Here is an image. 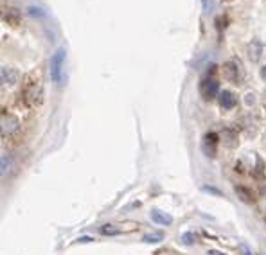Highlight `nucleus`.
Wrapping results in <instances>:
<instances>
[{
    "mask_svg": "<svg viewBox=\"0 0 266 255\" xmlns=\"http://www.w3.org/2000/svg\"><path fill=\"white\" fill-rule=\"evenodd\" d=\"M18 81V72L9 67L0 68V86H11Z\"/></svg>",
    "mask_w": 266,
    "mask_h": 255,
    "instance_id": "obj_5",
    "label": "nucleus"
},
{
    "mask_svg": "<svg viewBox=\"0 0 266 255\" xmlns=\"http://www.w3.org/2000/svg\"><path fill=\"white\" fill-rule=\"evenodd\" d=\"M18 126H20V122L13 113H4L0 117V133H2V136H11L18 130Z\"/></svg>",
    "mask_w": 266,
    "mask_h": 255,
    "instance_id": "obj_4",
    "label": "nucleus"
},
{
    "mask_svg": "<svg viewBox=\"0 0 266 255\" xmlns=\"http://www.w3.org/2000/svg\"><path fill=\"white\" fill-rule=\"evenodd\" d=\"M13 169V158L9 154H0V176L9 174Z\"/></svg>",
    "mask_w": 266,
    "mask_h": 255,
    "instance_id": "obj_11",
    "label": "nucleus"
},
{
    "mask_svg": "<svg viewBox=\"0 0 266 255\" xmlns=\"http://www.w3.org/2000/svg\"><path fill=\"white\" fill-rule=\"evenodd\" d=\"M218 101H219V106L223 108V110H232V108L236 106V95L232 94V92H229V90H223L221 94H219L218 97Z\"/></svg>",
    "mask_w": 266,
    "mask_h": 255,
    "instance_id": "obj_8",
    "label": "nucleus"
},
{
    "mask_svg": "<svg viewBox=\"0 0 266 255\" xmlns=\"http://www.w3.org/2000/svg\"><path fill=\"white\" fill-rule=\"evenodd\" d=\"M151 220L155 221V223H159V225H171L173 223V216H169V214L162 212V210H151Z\"/></svg>",
    "mask_w": 266,
    "mask_h": 255,
    "instance_id": "obj_10",
    "label": "nucleus"
},
{
    "mask_svg": "<svg viewBox=\"0 0 266 255\" xmlns=\"http://www.w3.org/2000/svg\"><path fill=\"white\" fill-rule=\"evenodd\" d=\"M239 250H241L243 255H252V252L248 250V246H247V244H241V246H239Z\"/></svg>",
    "mask_w": 266,
    "mask_h": 255,
    "instance_id": "obj_17",
    "label": "nucleus"
},
{
    "mask_svg": "<svg viewBox=\"0 0 266 255\" xmlns=\"http://www.w3.org/2000/svg\"><path fill=\"white\" fill-rule=\"evenodd\" d=\"M101 234H105V236H115V234H119V228H115L113 225H105L101 228Z\"/></svg>",
    "mask_w": 266,
    "mask_h": 255,
    "instance_id": "obj_15",
    "label": "nucleus"
},
{
    "mask_svg": "<svg viewBox=\"0 0 266 255\" xmlns=\"http://www.w3.org/2000/svg\"><path fill=\"white\" fill-rule=\"evenodd\" d=\"M162 239H164V234H162V232H155V234H146V236L142 238V241H144V243H159Z\"/></svg>",
    "mask_w": 266,
    "mask_h": 255,
    "instance_id": "obj_12",
    "label": "nucleus"
},
{
    "mask_svg": "<svg viewBox=\"0 0 266 255\" xmlns=\"http://www.w3.org/2000/svg\"><path fill=\"white\" fill-rule=\"evenodd\" d=\"M261 76H263V79H266V67H263V70H261Z\"/></svg>",
    "mask_w": 266,
    "mask_h": 255,
    "instance_id": "obj_20",
    "label": "nucleus"
},
{
    "mask_svg": "<svg viewBox=\"0 0 266 255\" xmlns=\"http://www.w3.org/2000/svg\"><path fill=\"white\" fill-rule=\"evenodd\" d=\"M65 51L63 49H58L54 52L53 60H51V76H53V81L56 85H63L65 83Z\"/></svg>",
    "mask_w": 266,
    "mask_h": 255,
    "instance_id": "obj_1",
    "label": "nucleus"
},
{
    "mask_svg": "<svg viewBox=\"0 0 266 255\" xmlns=\"http://www.w3.org/2000/svg\"><path fill=\"white\" fill-rule=\"evenodd\" d=\"M207 255H225L223 252H218V250H209Z\"/></svg>",
    "mask_w": 266,
    "mask_h": 255,
    "instance_id": "obj_19",
    "label": "nucleus"
},
{
    "mask_svg": "<svg viewBox=\"0 0 266 255\" xmlns=\"http://www.w3.org/2000/svg\"><path fill=\"white\" fill-rule=\"evenodd\" d=\"M265 102H266V97H265Z\"/></svg>",
    "mask_w": 266,
    "mask_h": 255,
    "instance_id": "obj_22",
    "label": "nucleus"
},
{
    "mask_svg": "<svg viewBox=\"0 0 266 255\" xmlns=\"http://www.w3.org/2000/svg\"><path fill=\"white\" fill-rule=\"evenodd\" d=\"M265 142H266V135H265Z\"/></svg>",
    "mask_w": 266,
    "mask_h": 255,
    "instance_id": "obj_21",
    "label": "nucleus"
},
{
    "mask_svg": "<svg viewBox=\"0 0 266 255\" xmlns=\"http://www.w3.org/2000/svg\"><path fill=\"white\" fill-rule=\"evenodd\" d=\"M195 234H183L182 236V243L183 244H193L195 243Z\"/></svg>",
    "mask_w": 266,
    "mask_h": 255,
    "instance_id": "obj_16",
    "label": "nucleus"
},
{
    "mask_svg": "<svg viewBox=\"0 0 266 255\" xmlns=\"http://www.w3.org/2000/svg\"><path fill=\"white\" fill-rule=\"evenodd\" d=\"M25 101L29 104H38L42 101V88L38 85H31V88L25 90Z\"/></svg>",
    "mask_w": 266,
    "mask_h": 255,
    "instance_id": "obj_9",
    "label": "nucleus"
},
{
    "mask_svg": "<svg viewBox=\"0 0 266 255\" xmlns=\"http://www.w3.org/2000/svg\"><path fill=\"white\" fill-rule=\"evenodd\" d=\"M200 92H201V95H203V99H207V101L214 99V97L218 95V92H219L218 79H216V77H213V76H207L205 79H201Z\"/></svg>",
    "mask_w": 266,
    "mask_h": 255,
    "instance_id": "obj_3",
    "label": "nucleus"
},
{
    "mask_svg": "<svg viewBox=\"0 0 266 255\" xmlns=\"http://www.w3.org/2000/svg\"><path fill=\"white\" fill-rule=\"evenodd\" d=\"M245 101H247V104H254V101H255V99H254V94H248V95H247V99H245Z\"/></svg>",
    "mask_w": 266,
    "mask_h": 255,
    "instance_id": "obj_18",
    "label": "nucleus"
},
{
    "mask_svg": "<svg viewBox=\"0 0 266 255\" xmlns=\"http://www.w3.org/2000/svg\"><path fill=\"white\" fill-rule=\"evenodd\" d=\"M223 140H225V144L229 146V148H232V146H236V135L232 133L231 130H225V133H223Z\"/></svg>",
    "mask_w": 266,
    "mask_h": 255,
    "instance_id": "obj_13",
    "label": "nucleus"
},
{
    "mask_svg": "<svg viewBox=\"0 0 266 255\" xmlns=\"http://www.w3.org/2000/svg\"><path fill=\"white\" fill-rule=\"evenodd\" d=\"M216 146H218V135L216 133H207L203 138V151L207 156H214L216 154Z\"/></svg>",
    "mask_w": 266,
    "mask_h": 255,
    "instance_id": "obj_7",
    "label": "nucleus"
},
{
    "mask_svg": "<svg viewBox=\"0 0 266 255\" xmlns=\"http://www.w3.org/2000/svg\"><path fill=\"white\" fill-rule=\"evenodd\" d=\"M223 74L229 81H232L234 85H239L243 81V77H245V70H243L241 61L239 60L227 61V63L223 65Z\"/></svg>",
    "mask_w": 266,
    "mask_h": 255,
    "instance_id": "obj_2",
    "label": "nucleus"
},
{
    "mask_svg": "<svg viewBox=\"0 0 266 255\" xmlns=\"http://www.w3.org/2000/svg\"><path fill=\"white\" fill-rule=\"evenodd\" d=\"M236 192L239 196H241V200L243 202H247V203H252L254 202V198H252V194H250L248 190L245 189V187H236Z\"/></svg>",
    "mask_w": 266,
    "mask_h": 255,
    "instance_id": "obj_14",
    "label": "nucleus"
},
{
    "mask_svg": "<svg viewBox=\"0 0 266 255\" xmlns=\"http://www.w3.org/2000/svg\"><path fill=\"white\" fill-rule=\"evenodd\" d=\"M247 52H248L250 61L257 63V61L263 58V52H265V45H263V42H261V40H252V42L248 43Z\"/></svg>",
    "mask_w": 266,
    "mask_h": 255,
    "instance_id": "obj_6",
    "label": "nucleus"
}]
</instances>
